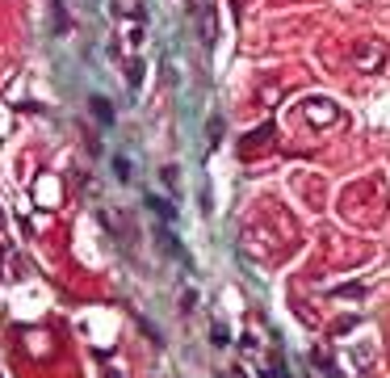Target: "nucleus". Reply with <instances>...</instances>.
I'll list each match as a JSON object with an SVG mask.
<instances>
[{"mask_svg": "<svg viewBox=\"0 0 390 378\" xmlns=\"http://www.w3.org/2000/svg\"><path fill=\"white\" fill-rule=\"evenodd\" d=\"M92 109H97V118H101V122H105V126H109V122H114V114H109V105H105V101H101V97H92Z\"/></svg>", "mask_w": 390, "mask_h": 378, "instance_id": "obj_3", "label": "nucleus"}, {"mask_svg": "<svg viewBox=\"0 0 390 378\" xmlns=\"http://www.w3.org/2000/svg\"><path fill=\"white\" fill-rule=\"evenodd\" d=\"M50 17H55V34H67V13L59 0H50Z\"/></svg>", "mask_w": 390, "mask_h": 378, "instance_id": "obj_1", "label": "nucleus"}, {"mask_svg": "<svg viewBox=\"0 0 390 378\" xmlns=\"http://www.w3.org/2000/svg\"><path fill=\"white\" fill-rule=\"evenodd\" d=\"M361 59H365L361 68H365V72H374V68H378V59H382V47H365V50H361Z\"/></svg>", "mask_w": 390, "mask_h": 378, "instance_id": "obj_2", "label": "nucleus"}, {"mask_svg": "<svg viewBox=\"0 0 390 378\" xmlns=\"http://www.w3.org/2000/svg\"><path fill=\"white\" fill-rule=\"evenodd\" d=\"M139 80H143V63L134 59V63H130V85H139Z\"/></svg>", "mask_w": 390, "mask_h": 378, "instance_id": "obj_5", "label": "nucleus"}, {"mask_svg": "<svg viewBox=\"0 0 390 378\" xmlns=\"http://www.w3.org/2000/svg\"><path fill=\"white\" fill-rule=\"evenodd\" d=\"M147 206H151V210H156V215H164V219H173V210H168V206H164V202H160V198H147Z\"/></svg>", "mask_w": 390, "mask_h": 378, "instance_id": "obj_4", "label": "nucleus"}, {"mask_svg": "<svg viewBox=\"0 0 390 378\" xmlns=\"http://www.w3.org/2000/svg\"><path fill=\"white\" fill-rule=\"evenodd\" d=\"M114 173H118V177L126 181V177H130V164H126V160H114Z\"/></svg>", "mask_w": 390, "mask_h": 378, "instance_id": "obj_6", "label": "nucleus"}]
</instances>
